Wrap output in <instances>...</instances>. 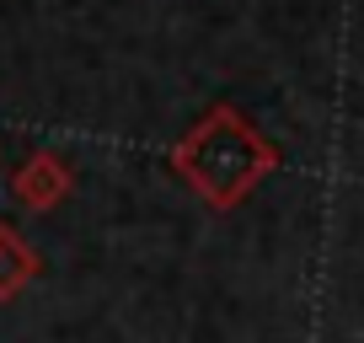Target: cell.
I'll list each match as a JSON object with an SVG mask.
<instances>
[{"instance_id": "1", "label": "cell", "mask_w": 364, "mask_h": 343, "mask_svg": "<svg viewBox=\"0 0 364 343\" xmlns=\"http://www.w3.org/2000/svg\"><path fill=\"white\" fill-rule=\"evenodd\" d=\"M268 161H273V150L262 145L247 129V118H236L230 107H215V113L177 145L182 177H188L198 194H209L215 204L241 199L262 172H268Z\"/></svg>"}, {"instance_id": "2", "label": "cell", "mask_w": 364, "mask_h": 343, "mask_svg": "<svg viewBox=\"0 0 364 343\" xmlns=\"http://www.w3.org/2000/svg\"><path fill=\"white\" fill-rule=\"evenodd\" d=\"M16 199H22L27 209H48V204H59L65 199V188H70V167L59 156H48V150H38L33 161H22V172H16Z\"/></svg>"}, {"instance_id": "3", "label": "cell", "mask_w": 364, "mask_h": 343, "mask_svg": "<svg viewBox=\"0 0 364 343\" xmlns=\"http://www.w3.org/2000/svg\"><path fill=\"white\" fill-rule=\"evenodd\" d=\"M27 274H33V252H27L11 231H0V295H6V290H16Z\"/></svg>"}]
</instances>
